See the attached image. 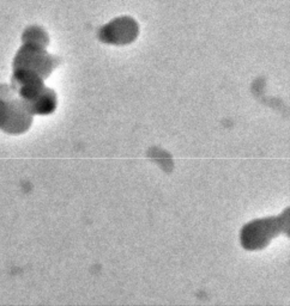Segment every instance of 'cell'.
<instances>
[{"label":"cell","instance_id":"obj_1","mask_svg":"<svg viewBox=\"0 0 290 306\" xmlns=\"http://www.w3.org/2000/svg\"><path fill=\"white\" fill-rule=\"evenodd\" d=\"M288 211L279 216L259 219L247 224L241 232V243L247 250H260L282 232L288 231Z\"/></svg>","mask_w":290,"mask_h":306}]
</instances>
